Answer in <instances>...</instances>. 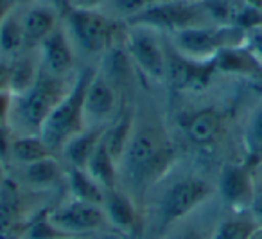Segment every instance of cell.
Returning a JSON list of instances; mask_svg holds the SVG:
<instances>
[{"label": "cell", "instance_id": "cell-1", "mask_svg": "<svg viewBox=\"0 0 262 239\" xmlns=\"http://www.w3.org/2000/svg\"><path fill=\"white\" fill-rule=\"evenodd\" d=\"M174 158L176 151L164 131L155 126L135 128L119 164V173L126 176L133 189H146L169 173Z\"/></svg>", "mask_w": 262, "mask_h": 239}, {"label": "cell", "instance_id": "cell-2", "mask_svg": "<svg viewBox=\"0 0 262 239\" xmlns=\"http://www.w3.org/2000/svg\"><path fill=\"white\" fill-rule=\"evenodd\" d=\"M94 72V69H84L77 74L72 88L67 92V95L58 103L41 126L40 135L52 151H61L70 138L88 128L84 119V94Z\"/></svg>", "mask_w": 262, "mask_h": 239}, {"label": "cell", "instance_id": "cell-3", "mask_svg": "<svg viewBox=\"0 0 262 239\" xmlns=\"http://www.w3.org/2000/svg\"><path fill=\"white\" fill-rule=\"evenodd\" d=\"M246 29L235 24H212L169 33V45L194 62H214L221 51L243 45Z\"/></svg>", "mask_w": 262, "mask_h": 239}, {"label": "cell", "instance_id": "cell-4", "mask_svg": "<svg viewBox=\"0 0 262 239\" xmlns=\"http://www.w3.org/2000/svg\"><path fill=\"white\" fill-rule=\"evenodd\" d=\"M69 87L65 77L52 76L41 69L36 83L33 85L29 92L18 95L13 101V113L11 119L20 126L24 133H38L40 135L41 126L45 124L47 117L52 110L58 106V103L67 95Z\"/></svg>", "mask_w": 262, "mask_h": 239}, {"label": "cell", "instance_id": "cell-5", "mask_svg": "<svg viewBox=\"0 0 262 239\" xmlns=\"http://www.w3.org/2000/svg\"><path fill=\"white\" fill-rule=\"evenodd\" d=\"M127 24L133 26H147L160 33H176L198 26H212V18L207 11L205 2H190V0H164L153 6L142 15L135 16Z\"/></svg>", "mask_w": 262, "mask_h": 239}, {"label": "cell", "instance_id": "cell-6", "mask_svg": "<svg viewBox=\"0 0 262 239\" xmlns=\"http://www.w3.org/2000/svg\"><path fill=\"white\" fill-rule=\"evenodd\" d=\"M214 194V187L207 180L200 176H182L174 180L158 203V221L162 228H169L171 225L182 221L189 214H192L200 205H203Z\"/></svg>", "mask_w": 262, "mask_h": 239}, {"label": "cell", "instance_id": "cell-7", "mask_svg": "<svg viewBox=\"0 0 262 239\" xmlns=\"http://www.w3.org/2000/svg\"><path fill=\"white\" fill-rule=\"evenodd\" d=\"M160 31L147 26L127 24L124 31V47L131 58V63L153 81H164L167 76V58Z\"/></svg>", "mask_w": 262, "mask_h": 239}, {"label": "cell", "instance_id": "cell-8", "mask_svg": "<svg viewBox=\"0 0 262 239\" xmlns=\"http://www.w3.org/2000/svg\"><path fill=\"white\" fill-rule=\"evenodd\" d=\"M65 18L72 38L86 54H104L120 34L117 24L95 9L70 8Z\"/></svg>", "mask_w": 262, "mask_h": 239}, {"label": "cell", "instance_id": "cell-9", "mask_svg": "<svg viewBox=\"0 0 262 239\" xmlns=\"http://www.w3.org/2000/svg\"><path fill=\"white\" fill-rule=\"evenodd\" d=\"M49 217L59 230L67 232L72 237H86L88 234L110 227L101 205L76 198H70L69 202L49 210Z\"/></svg>", "mask_w": 262, "mask_h": 239}, {"label": "cell", "instance_id": "cell-10", "mask_svg": "<svg viewBox=\"0 0 262 239\" xmlns=\"http://www.w3.org/2000/svg\"><path fill=\"white\" fill-rule=\"evenodd\" d=\"M255 167L248 162L226 164L217 180V191L221 198L233 209H250L257 187L253 180Z\"/></svg>", "mask_w": 262, "mask_h": 239}, {"label": "cell", "instance_id": "cell-11", "mask_svg": "<svg viewBox=\"0 0 262 239\" xmlns=\"http://www.w3.org/2000/svg\"><path fill=\"white\" fill-rule=\"evenodd\" d=\"M167 58V79L182 90H201L215 74L214 62H194L178 54L172 47L165 51Z\"/></svg>", "mask_w": 262, "mask_h": 239}, {"label": "cell", "instance_id": "cell-12", "mask_svg": "<svg viewBox=\"0 0 262 239\" xmlns=\"http://www.w3.org/2000/svg\"><path fill=\"white\" fill-rule=\"evenodd\" d=\"M101 207L104 210L110 228H113L115 232L124 235H135L140 230L139 207L129 192L122 191L117 185L112 189H106Z\"/></svg>", "mask_w": 262, "mask_h": 239}, {"label": "cell", "instance_id": "cell-13", "mask_svg": "<svg viewBox=\"0 0 262 239\" xmlns=\"http://www.w3.org/2000/svg\"><path fill=\"white\" fill-rule=\"evenodd\" d=\"M113 117H117V88L95 70L84 94V119L102 126V123H112Z\"/></svg>", "mask_w": 262, "mask_h": 239}, {"label": "cell", "instance_id": "cell-14", "mask_svg": "<svg viewBox=\"0 0 262 239\" xmlns=\"http://www.w3.org/2000/svg\"><path fill=\"white\" fill-rule=\"evenodd\" d=\"M40 52L41 63H43L41 69L45 72L58 77H65L72 70L74 52L72 45L69 42V36H67V31L63 27L58 26L45 38V42L40 45Z\"/></svg>", "mask_w": 262, "mask_h": 239}, {"label": "cell", "instance_id": "cell-15", "mask_svg": "<svg viewBox=\"0 0 262 239\" xmlns=\"http://www.w3.org/2000/svg\"><path fill=\"white\" fill-rule=\"evenodd\" d=\"M214 67L215 72L228 74V76L250 77L255 81L262 79V63L244 44L219 52L214 58Z\"/></svg>", "mask_w": 262, "mask_h": 239}, {"label": "cell", "instance_id": "cell-16", "mask_svg": "<svg viewBox=\"0 0 262 239\" xmlns=\"http://www.w3.org/2000/svg\"><path fill=\"white\" fill-rule=\"evenodd\" d=\"M183 131L187 138L198 148L214 144L223 131V115L214 108L189 113L183 119Z\"/></svg>", "mask_w": 262, "mask_h": 239}, {"label": "cell", "instance_id": "cell-17", "mask_svg": "<svg viewBox=\"0 0 262 239\" xmlns=\"http://www.w3.org/2000/svg\"><path fill=\"white\" fill-rule=\"evenodd\" d=\"M22 26L26 51H34L58 27V16L54 9L47 6H34L22 16Z\"/></svg>", "mask_w": 262, "mask_h": 239}, {"label": "cell", "instance_id": "cell-18", "mask_svg": "<svg viewBox=\"0 0 262 239\" xmlns=\"http://www.w3.org/2000/svg\"><path fill=\"white\" fill-rule=\"evenodd\" d=\"M133 131H135V117H133V112H122L117 113L115 121H112L110 124L104 126V131H102V144L108 149L110 155L115 158L117 164H120L124 153L127 149V144H129L131 137H133Z\"/></svg>", "mask_w": 262, "mask_h": 239}, {"label": "cell", "instance_id": "cell-19", "mask_svg": "<svg viewBox=\"0 0 262 239\" xmlns=\"http://www.w3.org/2000/svg\"><path fill=\"white\" fill-rule=\"evenodd\" d=\"M102 131H104V126H90L67 142L61 151L65 158L69 160L70 167H81V169L86 167L92 153L101 142Z\"/></svg>", "mask_w": 262, "mask_h": 239}, {"label": "cell", "instance_id": "cell-20", "mask_svg": "<svg viewBox=\"0 0 262 239\" xmlns=\"http://www.w3.org/2000/svg\"><path fill=\"white\" fill-rule=\"evenodd\" d=\"M41 72V67L34 62L29 56H16L13 58V62L9 63V83L8 90L11 92L15 97L24 95L26 92H29L33 88V85L36 83L38 76Z\"/></svg>", "mask_w": 262, "mask_h": 239}, {"label": "cell", "instance_id": "cell-21", "mask_svg": "<svg viewBox=\"0 0 262 239\" xmlns=\"http://www.w3.org/2000/svg\"><path fill=\"white\" fill-rule=\"evenodd\" d=\"M47 156H52V149L47 146V142L38 133H22L18 137H13L11 144V158L16 162L29 166L38 160H43Z\"/></svg>", "mask_w": 262, "mask_h": 239}, {"label": "cell", "instance_id": "cell-22", "mask_svg": "<svg viewBox=\"0 0 262 239\" xmlns=\"http://www.w3.org/2000/svg\"><path fill=\"white\" fill-rule=\"evenodd\" d=\"M92 178L95 182L102 185L104 189H112L117 185V178H119V164L115 162L112 155L108 153V149L104 148L102 141L97 144V148L94 149L90 160H88L86 167Z\"/></svg>", "mask_w": 262, "mask_h": 239}, {"label": "cell", "instance_id": "cell-23", "mask_svg": "<svg viewBox=\"0 0 262 239\" xmlns=\"http://www.w3.org/2000/svg\"><path fill=\"white\" fill-rule=\"evenodd\" d=\"M67 180H69V191L72 194V198L81 200V202L95 203V205H102L106 189L99 182H95L88 174L86 169L70 167Z\"/></svg>", "mask_w": 262, "mask_h": 239}, {"label": "cell", "instance_id": "cell-24", "mask_svg": "<svg viewBox=\"0 0 262 239\" xmlns=\"http://www.w3.org/2000/svg\"><path fill=\"white\" fill-rule=\"evenodd\" d=\"M124 40V38H122ZM131 58L127 54L126 47H124V42L122 44H113L108 51L104 52V59H102V69L99 72L113 85V87H119L122 85L124 81L127 79L129 76V69H131Z\"/></svg>", "mask_w": 262, "mask_h": 239}, {"label": "cell", "instance_id": "cell-25", "mask_svg": "<svg viewBox=\"0 0 262 239\" xmlns=\"http://www.w3.org/2000/svg\"><path fill=\"white\" fill-rule=\"evenodd\" d=\"M244 162L257 169L262 164V105L251 112L243 135Z\"/></svg>", "mask_w": 262, "mask_h": 239}, {"label": "cell", "instance_id": "cell-26", "mask_svg": "<svg viewBox=\"0 0 262 239\" xmlns=\"http://www.w3.org/2000/svg\"><path fill=\"white\" fill-rule=\"evenodd\" d=\"M0 52L11 58L26 52L22 16H18L15 11L0 24Z\"/></svg>", "mask_w": 262, "mask_h": 239}, {"label": "cell", "instance_id": "cell-27", "mask_svg": "<svg viewBox=\"0 0 262 239\" xmlns=\"http://www.w3.org/2000/svg\"><path fill=\"white\" fill-rule=\"evenodd\" d=\"M26 180L29 184L36 185V187H47V185L58 184L63 178L61 166L58 164V160H54L52 156H47L43 160H38L34 164L26 166Z\"/></svg>", "mask_w": 262, "mask_h": 239}, {"label": "cell", "instance_id": "cell-28", "mask_svg": "<svg viewBox=\"0 0 262 239\" xmlns=\"http://www.w3.org/2000/svg\"><path fill=\"white\" fill-rule=\"evenodd\" d=\"M255 230H257V223L251 216L226 217L214 227L210 239H248Z\"/></svg>", "mask_w": 262, "mask_h": 239}, {"label": "cell", "instance_id": "cell-29", "mask_svg": "<svg viewBox=\"0 0 262 239\" xmlns=\"http://www.w3.org/2000/svg\"><path fill=\"white\" fill-rule=\"evenodd\" d=\"M20 239H79L72 237L67 232L59 230L54 223L49 217V210L38 214L34 220H31L27 223L26 230L22 232V237Z\"/></svg>", "mask_w": 262, "mask_h": 239}, {"label": "cell", "instance_id": "cell-30", "mask_svg": "<svg viewBox=\"0 0 262 239\" xmlns=\"http://www.w3.org/2000/svg\"><path fill=\"white\" fill-rule=\"evenodd\" d=\"M160 2H164V0H112V6L122 18L129 22Z\"/></svg>", "mask_w": 262, "mask_h": 239}, {"label": "cell", "instance_id": "cell-31", "mask_svg": "<svg viewBox=\"0 0 262 239\" xmlns=\"http://www.w3.org/2000/svg\"><path fill=\"white\" fill-rule=\"evenodd\" d=\"M244 45L250 49L255 54V58L262 63V24L260 26H255L246 29V40H244Z\"/></svg>", "mask_w": 262, "mask_h": 239}, {"label": "cell", "instance_id": "cell-32", "mask_svg": "<svg viewBox=\"0 0 262 239\" xmlns=\"http://www.w3.org/2000/svg\"><path fill=\"white\" fill-rule=\"evenodd\" d=\"M11 144L13 135L9 133V124L0 123V162L6 164L8 158H11Z\"/></svg>", "mask_w": 262, "mask_h": 239}, {"label": "cell", "instance_id": "cell-33", "mask_svg": "<svg viewBox=\"0 0 262 239\" xmlns=\"http://www.w3.org/2000/svg\"><path fill=\"white\" fill-rule=\"evenodd\" d=\"M212 230H214V228H212ZM212 230L207 232L198 227H187V228H182V230L174 232V234L169 235L167 239H210Z\"/></svg>", "mask_w": 262, "mask_h": 239}, {"label": "cell", "instance_id": "cell-34", "mask_svg": "<svg viewBox=\"0 0 262 239\" xmlns=\"http://www.w3.org/2000/svg\"><path fill=\"white\" fill-rule=\"evenodd\" d=\"M13 101H15V97L9 90L0 92V123L2 124H9V121H11Z\"/></svg>", "mask_w": 262, "mask_h": 239}, {"label": "cell", "instance_id": "cell-35", "mask_svg": "<svg viewBox=\"0 0 262 239\" xmlns=\"http://www.w3.org/2000/svg\"><path fill=\"white\" fill-rule=\"evenodd\" d=\"M250 216L253 217V221L257 223V227H262V191L255 194L253 202L250 205Z\"/></svg>", "mask_w": 262, "mask_h": 239}, {"label": "cell", "instance_id": "cell-36", "mask_svg": "<svg viewBox=\"0 0 262 239\" xmlns=\"http://www.w3.org/2000/svg\"><path fill=\"white\" fill-rule=\"evenodd\" d=\"M106 2H108V0H70V6L77 9H95V11H97Z\"/></svg>", "mask_w": 262, "mask_h": 239}, {"label": "cell", "instance_id": "cell-37", "mask_svg": "<svg viewBox=\"0 0 262 239\" xmlns=\"http://www.w3.org/2000/svg\"><path fill=\"white\" fill-rule=\"evenodd\" d=\"M15 6H16L15 0H0V24L15 11Z\"/></svg>", "mask_w": 262, "mask_h": 239}, {"label": "cell", "instance_id": "cell-38", "mask_svg": "<svg viewBox=\"0 0 262 239\" xmlns=\"http://www.w3.org/2000/svg\"><path fill=\"white\" fill-rule=\"evenodd\" d=\"M9 83V63L0 62V92L8 90Z\"/></svg>", "mask_w": 262, "mask_h": 239}, {"label": "cell", "instance_id": "cell-39", "mask_svg": "<svg viewBox=\"0 0 262 239\" xmlns=\"http://www.w3.org/2000/svg\"><path fill=\"white\" fill-rule=\"evenodd\" d=\"M52 4L56 6V9H58L61 15H67L69 9L72 8V6H70V0H52Z\"/></svg>", "mask_w": 262, "mask_h": 239}, {"label": "cell", "instance_id": "cell-40", "mask_svg": "<svg viewBox=\"0 0 262 239\" xmlns=\"http://www.w3.org/2000/svg\"><path fill=\"white\" fill-rule=\"evenodd\" d=\"M251 88H253V92L258 95V97L262 99V79H258V81H253L251 83Z\"/></svg>", "mask_w": 262, "mask_h": 239}, {"label": "cell", "instance_id": "cell-41", "mask_svg": "<svg viewBox=\"0 0 262 239\" xmlns=\"http://www.w3.org/2000/svg\"><path fill=\"white\" fill-rule=\"evenodd\" d=\"M4 184H6V167H4V164L0 162V189H2Z\"/></svg>", "mask_w": 262, "mask_h": 239}, {"label": "cell", "instance_id": "cell-42", "mask_svg": "<svg viewBox=\"0 0 262 239\" xmlns=\"http://www.w3.org/2000/svg\"><path fill=\"white\" fill-rule=\"evenodd\" d=\"M248 239H262V227H257V230H255Z\"/></svg>", "mask_w": 262, "mask_h": 239}, {"label": "cell", "instance_id": "cell-43", "mask_svg": "<svg viewBox=\"0 0 262 239\" xmlns=\"http://www.w3.org/2000/svg\"><path fill=\"white\" fill-rule=\"evenodd\" d=\"M16 4H20V2H31V0H15Z\"/></svg>", "mask_w": 262, "mask_h": 239}, {"label": "cell", "instance_id": "cell-44", "mask_svg": "<svg viewBox=\"0 0 262 239\" xmlns=\"http://www.w3.org/2000/svg\"><path fill=\"white\" fill-rule=\"evenodd\" d=\"M190 2H207V0H190Z\"/></svg>", "mask_w": 262, "mask_h": 239}, {"label": "cell", "instance_id": "cell-45", "mask_svg": "<svg viewBox=\"0 0 262 239\" xmlns=\"http://www.w3.org/2000/svg\"><path fill=\"white\" fill-rule=\"evenodd\" d=\"M79 239H83V237H79Z\"/></svg>", "mask_w": 262, "mask_h": 239}]
</instances>
